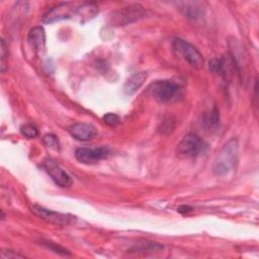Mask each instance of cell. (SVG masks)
I'll use <instances>...</instances> for the list:
<instances>
[{
  "label": "cell",
  "mask_w": 259,
  "mask_h": 259,
  "mask_svg": "<svg viewBox=\"0 0 259 259\" xmlns=\"http://www.w3.org/2000/svg\"><path fill=\"white\" fill-rule=\"evenodd\" d=\"M238 140L236 138H232L217 154L212 164V172L218 176H223L232 171L238 161Z\"/></svg>",
  "instance_id": "6da1fadb"
},
{
  "label": "cell",
  "mask_w": 259,
  "mask_h": 259,
  "mask_svg": "<svg viewBox=\"0 0 259 259\" xmlns=\"http://www.w3.org/2000/svg\"><path fill=\"white\" fill-rule=\"evenodd\" d=\"M146 11L140 4H132L124 7H120L109 14V23L113 26H123L131 24L143 17H145Z\"/></svg>",
  "instance_id": "7a4b0ae2"
},
{
  "label": "cell",
  "mask_w": 259,
  "mask_h": 259,
  "mask_svg": "<svg viewBox=\"0 0 259 259\" xmlns=\"http://www.w3.org/2000/svg\"><path fill=\"white\" fill-rule=\"evenodd\" d=\"M205 149V144L196 135L189 133L185 135L176 147V155L181 159H190L199 156Z\"/></svg>",
  "instance_id": "3957f363"
},
{
  "label": "cell",
  "mask_w": 259,
  "mask_h": 259,
  "mask_svg": "<svg viewBox=\"0 0 259 259\" xmlns=\"http://www.w3.org/2000/svg\"><path fill=\"white\" fill-rule=\"evenodd\" d=\"M179 91V86L170 80H157L149 87L151 96L160 103L170 101Z\"/></svg>",
  "instance_id": "277c9868"
},
{
  "label": "cell",
  "mask_w": 259,
  "mask_h": 259,
  "mask_svg": "<svg viewBox=\"0 0 259 259\" xmlns=\"http://www.w3.org/2000/svg\"><path fill=\"white\" fill-rule=\"evenodd\" d=\"M173 47L177 53H179L185 61H187L195 69H201L204 64V60L199 51L192 46L190 42L182 39L176 38L173 42Z\"/></svg>",
  "instance_id": "5b68a950"
},
{
  "label": "cell",
  "mask_w": 259,
  "mask_h": 259,
  "mask_svg": "<svg viewBox=\"0 0 259 259\" xmlns=\"http://www.w3.org/2000/svg\"><path fill=\"white\" fill-rule=\"evenodd\" d=\"M76 2H64L60 3L51 9H49L42 17L44 22L53 23L63 19H68L78 13L79 8Z\"/></svg>",
  "instance_id": "8992f818"
},
{
  "label": "cell",
  "mask_w": 259,
  "mask_h": 259,
  "mask_svg": "<svg viewBox=\"0 0 259 259\" xmlns=\"http://www.w3.org/2000/svg\"><path fill=\"white\" fill-rule=\"evenodd\" d=\"M32 213L41 219L42 221L56 225V226H68L75 221V217L69 213H61L51 209H48L38 204H33L30 207Z\"/></svg>",
  "instance_id": "52a82bcc"
},
{
  "label": "cell",
  "mask_w": 259,
  "mask_h": 259,
  "mask_svg": "<svg viewBox=\"0 0 259 259\" xmlns=\"http://www.w3.org/2000/svg\"><path fill=\"white\" fill-rule=\"evenodd\" d=\"M44 167L53 181L60 187H69L72 184V179L69 174L60 166L54 159L47 158L44 160Z\"/></svg>",
  "instance_id": "ba28073f"
},
{
  "label": "cell",
  "mask_w": 259,
  "mask_h": 259,
  "mask_svg": "<svg viewBox=\"0 0 259 259\" xmlns=\"http://www.w3.org/2000/svg\"><path fill=\"white\" fill-rule=\"evenodd\" d=\"M109 150L106 147L98 148H78L75 151L76 159L83 164H94L107 158Z\"/></svg>",
  "instance_id": "9c48e42d"
},
{
  "label": "cell",
  "mask_w": 259,
  "mask_h": 259,
  "mask_svg": "<svg viewBox=\"0 0 259 259\" xmlns=\"http://www.w3.org/2000/svg\"><path fill=\"white\" fill-rule=\"evenodd\" d=\"M69 132L74 139L82 142L92 140L97 136L96 127L93 126L92 124L84 123V122L74 123L69 127Z\"/></svg>",
  "instance_id": "30bf717a"
},
{
  "label": "cell",
  "mask_w": 259,
  "mask_h": 259,
  "mask_svg": "<svg viewBox=\"0 0 259 259\" xmlns=\"http://www.w3.org/2000/svg\"><path fill=\"white\" fill-rule=\"evenodd\" d=\"M179 10L187 17L191 19L200 18L204 14V7L201 2L197 1H183L176 3Z\"/></svg>",
  "instance_id": "8fae6325"
},
{
  "label": "cell",
  "mask_w": 259,
  "mask_h": 259,
  "mask_svg": "<svg viewBox=\"0 0 259 259\" xmlns=\"http://www.w3.org/2000/svg\"><path fill=\"white\" fill-rule=\"evenodd\" d=\"M27 40L29 46L36 52L41 53L46 46V33L41 26H35L29 30Z\"/></svg>",
  "instance_id": "7c38bea8"
},
{
  "label": "cell",
  "mask_w": 259,
  "mask_h": 259,
  "mask_svg": "<svg viewBox=\"0 0 259 259\" xmlns=\"http://www.w3.org/2000/svg\"><path fill=\"white\" fill-rule=\"evenodd\" d=\"M147 78H148V73L145 71L135 73L125 81L123 85V92L126 95H133L143 86Z\"/></svg>",
  "instance_id": "4fadbf2b"
},
{
  "label": "cell",
  "mask_w": 259,
  "mask_h": 259,
  "mask_svg": "<svg viewBox=\"0 0 259 259\" xmlns=\"http://www.w3.org/2000/svg\"><path fill=\"white\" fill-rule=\"evenodd\" d=\"M163 249V246L156 243V242H141L138 243V245L135 247V251L137 252H156Z\"/></svg>",
  "instance_id": "5bb4252c"
},
{
  "label": "cell",
  "mask_w": 259,
  "mask_h": 259,
  "mask_svg": "<svg viewBox=\"0 0 259 259\" xmlns=\"http://www.w3.org/2000/svg\"><path fill=\"white\" fill-rule=\"evenodd\" d=\"M205 122H206L207 126L209 128H211L212 131L217 130L218 126L220 125V113H219V110L215 106L210 111V114L207 116Z\"/></svg>",
  "instance_id": "9a60e30c"
},
{
  "label": "cell",
  "mask_w": 259,
  "mask_h": 259,
  "mask_svg": "<svg viewBox=\"0 0 259 259\" xmlns=\"http://www.w3.org/2000/svg\"><path fill=\"white\" fill-rule=\"evenodd\" d=\"M42 142H44V144H45L48 148H50V149H52V150H55V151H59V150H60V143H59V140H58V138H57L55 135H53V134H47V135H45L44 138H42Z\"/></svg>",
  "instance_id": "2e32d148"
},
{
  "label": "cell",
  "mask_w": 259,
  "mask_h": 259,
  "mask_svg": "<svg viewBox=\"0 0 259 259\" xmlns=\"http://www.w3.org/2000/svg\"><path fill=\"white\" fill-rule=\"evenodd\" d=\"M20 132L27 139H34L38 136V131H37L36 126L33 124H30V123L23 124L20 127Z\"/></svg>",
  "instance_id": "e0dca14e"
},
{
  "label": "cell",
  "mask_w": 259,
  "mask_h": 259,
  "mask_svg": "<svg viewBox=\"0 0 259 259\" xmlns=\"http://www.w3.org/2000/svg\"><path fill=\"white\" fill-rule=\"evenodd\" d=\"M175 128V121L168 117L166 118L165 120H163L160 124V126L158 127V131L161 133V134H164V135H169L171 134Z\"/></svg>",
  "instance_id": "ac0fdd59"
},
{
  "label": "cell",
  "mask_w": 259,
  "mask_h": 259,
  "mask_svg": "<svg viewBox=\"0 0 259 259\" xmlns=\"http://www.w3.org/2000/svg\"><path fill=\"white\" fill-rule=\"evenodd\" d=\"M41 244H42L44 246H46L47 248H49L50 250L56 252V253H59V254H62V255H70V252H69L67 249L63 248V247L60 246V245H57L56 243L47 241V242H44V243H41Z\"/></svg>",
  "instance_id": "d6986e66"
},
{
  "label": "cell",
  "mask_w": 259,
  "mask_h": 259,
  "mask_svg": "<svg viewBox=\"0 0 259 259\" xmlns=\"http://www.w3.org/2000/svg\"><path fill=\"white\" fill-rule=\"evenodd\" d=\"M103 121L109 125V126H116L119 124L120 122V118L117 114L115 113H111V112H108L106 113L104 116H103Z\"/></svg>",
  "instance_id": "ffe728a7"
},
{
  "label": "cell",
  "mask_w": 259,
  "mask_h": 259,
  "mask_svg": "<svg viewBox=\"0 0 259 259\" xmlns=\"http://www.w3.org/2000/svg\"><path fill=\"white\" fill-rule=\"evenodd\" d=\"M6 57H8V51H7V48H6L4 39H1V71L2 72L5 70L4 62H5Z\"/></svg>",
  "instance_id": "44dd1931"
},
{
  "label": "cell",
  "mask_w": 259,
  "mask_h": 259,
  "mask_svg": "<svg viewBox=\"0 0 259 259\" xmlns=\"http://www.w3.org/2000/svg\"><path fill=\"white\" fill-rule=\"evenodd\" d=\"M1 257H2V258H5V259H6V258L10 259V258H22L23 256H22V255H19V254H17V253H14L13 251L8 250V251H2Z\"/></svg>",
  "instance_id": "7402d4cb"
},
{
  "label": "cell",
  "mask_w": 259,
  "mask_h": 259,
  "mask_svg": "<svg viewBox=\"0 0 259 259\" xmlns=\"http://www.w3.org/2000/svg\"><path fill=\"white\" fill-rule=\"evenodd\" d=\"M177 210H178L179 212H181V213H186V212L191 211V210H192V207H190V206H188V205H181V206H179V207L177 208Z\"/></svg>",
  "instance_id": "603a6c76"
}]
</instances>
